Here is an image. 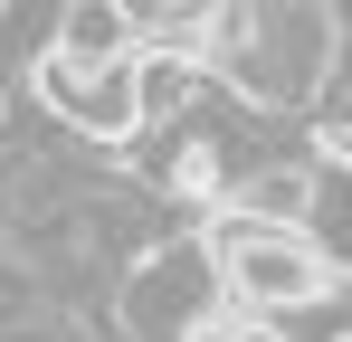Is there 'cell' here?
<instances>
[{"label":"cell","mask_w":352,"mask_h":342,"mask_svg":"<svg viewBox=\"0 0 352 342\" xmlns=\"http://www.w3.org/2000/svg\"><path fill=\"white\" fill-rule=\"evenodd\" d=\"M210 48H190V38H143L133 48V105H143V133L153 124H181V114L210 95Z\"/></svg>","instance_id":"obj_4"},{"label":"cell","mask_w":352,"mask_h":342,"mask_svg":"<svg viewBox=\"0 0 352 342\" xmlns=\"http://www.w3.org/2000/svg\"><path fill=\"white\" fill-rule=\"evenodd\" d=\"M181 342H286V314H257V304H238V295H229V304H210Z\"/></svg>","instance_id":"obj_7"},{"label":"cell","mask_w":352,"mask_h":342,"mask_svg":"<svg viewBox=\"0 0 352 342\" xmlns=\"http://www.w3.org/2000/svg\"><path fill=\"white\" fill-rule=\"evenodd\" d=\"M58 48H67V57H86V67H115V57L143 48V19H133V0H67Z\"/></svg>","instance_id":"obj_5"},{"label":"cell","mask_w":352,"mask_h":342,"mask_svg":"<svg viewBox=\"0 0 352 342\" xmlns=\"http://www.w3.org/2000/svg\"><path fill=\"white\" fill-rule=\"evenodd\" d=\"M200 238H210L229 295L257 304V314H314V304H333V285H343V266L314 247V228L257 219V209H238V200L200 209Z\"/></svg>","instance_id":"obj_1"},{"label":"cell","mask_w":352,"mask_h":342,"mask_svg":"<svg viewBox=\"0 0 352 342\" xmlns=\"http://www.w3.org/2000/svg\"><path fill=\"white\" fill-rule=\"evenodd\" d=\"M29 95H38L48 124H67L76 143H124V133H143V105H133V57L86 67V57L48 48L38 67H29Z\"/></svg>","instance_id":"obj_3"},{"label":"cell","mask_w":352,"mask_h":342,"mask_svg":"<svg viewBox=\"0 0 352 342\" xmlns=\"http://www.w3.org/2000/svg\"><path fill=\"white\" fill-rule=\"evenodd\" d=\"M333 314H343V342H352V276L333 285Z\"/></svg>","instance_id":"obj_8"},{"label":"cell","mask_w":352,"mask_h":342,"mask_svg":"<svg viewBox=\"0 0 352 342\" xmlns=\"http://www.w3.org/2000/svg\"><path fill=\"white\" fill-rule=\"evenodd\" d=\"M210 304H229V276H219L210 238H162L124 266V333L133 342H181Z\"/></svg>","instance_id":"obj_2"},{"label":"cell","mask_w":352,"mask_h":342,"mask_svg":"<svg viewBox=\"0 0 352 342\" xmlns=\"http://www.w3.org/2000/svg\"><path fill=\"white\" fill-rule=\"evenodd\" d=\"M305 228H314V247L352 276V152H324V162H314V209H305Z\"/></svg>","instance_id":"obj_6"}]
</instances>
